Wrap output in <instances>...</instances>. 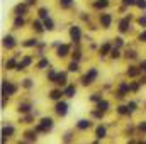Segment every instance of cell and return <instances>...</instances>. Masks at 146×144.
Wrapping results in <instances>:
<instances>
[{
    "mask_svg": "<svg viewBox=\"0 0 146 144\" xmlns=\"http://www.w3.org/2000/svg\"><path fill=\"white\" fill-rule=\"evenodd\" d=\"M63 141H65V143L72 141V132H66V134H65V137H63Z\"/></svg>",
    "mask_w": 146,
    "mask_h": 144,
    "instance_id": "obj_48",
    "label": "cell"
},
{
    "mask_svg": "<svg viewBox=\"0 0 146 144\" xmlns=\"http://www.w3.org/2000/svg\"><path fill=\"white\" fill-rule=\"evenodd\" d=\"M36 46H39V41L36 37H29L22 42V48H36Z\"/></svg>",
    "mask_w": 146,
    "mask_h": 144,
    "instance_id": "obj_23",
    "label": "cell"
},
{
    "mask_svg": "<svg viewBox=\"0 0 146 144\" xmlns=\"http://www.w3.org/2000/svg\"><path fill=\"white\" fill-rule=\"evenodd\" d=\"M29 10V3L27 2H21L14 7V15H26Z\"/></svg>",
    "mask_w": 146,
    "mask_h": 144,
    "instance_id": "obj_11",
    "label": "cell"
},
{
    "mask_svg": "<svg viewBox=\"0 0 146 144\" xmlns=\"http://www.w3.org/2000/svg\"><path fill=\"white\" fill-rule=\"evenodd\" d=\"M109 0H94V3H92V7L94 9H97V10H102V9H107L109 7Z\"/></svg>",
    "mask_w": 146,
    "mask_h": 144,
    "instance_id": "obj_21",
    "label": "cell"
},
{
    "mask_svg": "<svg viewBox=\"0 0 146 144\" xmlns=\"http://www.w3.org/2000/svg\"><path fill=\"white\" fill-rule=\"evenodd\" d=\"M31 63H33V58L31 56H21V61L17 65V71H24L26 68L31 66Z\"/></svg>",
    "mask_w": 146,
    "mask_h": 144,
    "instance_id": "obj_12",
    "label": "cell"
},
{
    "mask_svg": "<svg viewBox=\"0 0 146 144\" xmlns=\"http://www.w3.org/2000/svg\"><path fill=\"white\" fill-rule=\"evenodd\" d=\"M53 127H54V120H53L51 117H42V119L37 122L36 131L37 132H41V134H48Z\"/></svg>",
    "mask_w": 146,
    "mask_h": 144,
    "instance_id": "obj_1",
    "label": "cell"
},
{
    "mask_svg": "<svg viewBox=\"0 0 146 144\" xmlns=\"http://www.w3.org/2000/svg\"><path fill=\"white\" fill-rule=\"evenodd\" d=\"M129 26H131V15H129V17H122V19L119 20V24H117V31H119L121 34H126V32L129 31Z\"/></svg>",
    "mask_w": 146,
    "mask_h": 144,
    "instance_id": "obj_7",
    "label": "cell"
},
{
    "mask_svg": "<svg viewBox=\"0 0 146 144\" xmlns=\"http://www.w3.org/2000/svg\"><path fill=\"white\" fill-rule=\"evenodd\" d=\"M136 7L141 10H146V0H136Z\"/></svg>",
    "mask_w": 146,
    "mask_h": 144,
    "instance_id": "obj_40",
    "label": "cell"
},
{
    "mask_svg": "<svg viewBox=\"0 0 146 144\" xmlns=\"http://www.w3.org/2000/svg\"><path fill=\"white\" fill-rule=\"evenodd\" d=\"M44 27H46V31H54V22H53V19L51 17H48V19H44Z\"/></svg>",
    "mask_w": 146,
    "mask_h": 144,
    "instance_id": "obj_31",
    "label": "cell"
},
{
    "mask_svg": "<svg viewBox=\"0 0 146 144\" xmlns=\"http://www.w3.org/2000/svg\"><path fill=\"white\" fill-rule=\"evenodd\" d=\"M114 46L121 49V48L124 46V39H122V37H121V36H119V37H115V39H114Z\"/></svg>",
    "mask_w": 146,
    "mask_h": 144,
    "instance_id": "obj_38",
    "label": "cell"
},
{
    "mask_svg": "<svg viewBox=\"0 0 146 144\" xmlns=\"http://www.w3.org/2000/svg\"><path fill=\"white\" fill-rule=\"evenodd\" d=\"M17 93V85H14L12 80H2V97H10Z\"/></svg>",
    "mask_w": 146,
    "mask_h": 144,
    "instance_id": "obj_2",
    "label": "cell"
},
{
    "mask_svg": "<svg viewBox=\"0 0 146 144\" xmlns=\"http://www.w3.org/2000/svg\"><path fill=\"white\" fill-rule=\"evenodd\" d=\"M99 20H100V26H102L104 29H110V26H112V14H109V12L100 14Z\"/></svg>",
    "mask_w": 146,
    "mask_h": 144,
    "instance_id": "obj_9",
    "label": "cell"
},
{
    "mask_svg": "<svg viewBox=\"0 0 146 144\" xmlns=\"http://www.w3.org/2000/svg\"><path fill=\"white\" fill-rule=\"evenodd\" d=\"M68 54H72V46L66 44V42H61V44L56 48V56H58L60 59H65Z\"/></svg>",
    "mask_w": 146,
    "mask_h": 144,
    "instance_id": "obj_4",
    "label": "cell"
},
{
    "mask_svg": "<svg viewBox=\"0 0 146 144\" xmlns=\"http://www.w3.org/2000/svg\"><path fill=\"white\" fill-rule=\"evenodd\" d=\"M56 76H58V71L56 70H48V73H46V80L49 83H54L56 81Z\"/></svg>",
    "mask_w": 146,
    "mask_h": 144,
    "instance_id": "obj_28",
    "label": "cell"
},
{
    "mask_svg": "<svg viewBox=\"0 0 146 144\" xmlns=\"http://www.w3.org/2000/svg\"><path fill=\"white\" fill-rule=\"evenodd\" d=\"M65 93H63V88L61 87H58V88H53L49 93H48V97L53 100V102H58V100H61V97H63Z\"/></svg>",
    "mask_w": 146,
    "mask_h": 144,
    "instance_id": "obj_14",
    "label": "cell"
},
{
    "mask_svg": "<svg viewBox=\"0 0 146 144\" xmlns=\"http://www.w3.org/2000/svg\"><path fill=\"white\" fill-rule=\"evenodd\" d=\"M143 83L141 81H129V90L133 92V93H136L138 90H139V87H141Z\"/></svg>",
    "mask_w": 146,
    "mask_h": 144,
    "instance_id": "obj_32",
    "label": "cell"
},
{
    "mask_svg": "<svg viewBox=\"0 0 146 144\" xmlns=\"http://www.w3.org/2000/svg\"><path fill=\"white\" fill-rule=\"evenodd\" d=\"M68 102H65V100H58L56 104H54V112H56V115H60V117H65L66 114H68Z\"/></svg>",
    "mask_w": 146,
    "mask_h": 144,
    "instance_id": "obj_5",
    "label": "cell"
},
{
    "mask_svg": "<svg viewBox=\"0 0 146 144\" xmlns=\"http://www.w3.org/2000/svg\"><path fill=\"white\" fill-rule=\"evenodd\" d=\"M139 73H141L139 66H129V68L126 70V75H127L129 78H136V76H138Z\"/></svg>",
    "mask_w": 146,
    "mask_h": 144,
    "instance_id": "obj_22",
    "label": "cell"
},
{
    "mask_svg": "<svg viewBox=\"0 0 146 144\" xmlns=\"http://www.w3.org/2000/svg\"><path fill=\"white\" fill-rule=\"evenodd\" d=\"M139 70H141V73H146V59L139 61Z\"/></svg>",
    "mask_w": 146,
    "mask_h": 144,
    "instance_id": "obj_45",
    "label": "cell"
},
{
    "mask_svg": "<svg viewBox=\"0 0 146 144\" xmlns=\"http://www.w3.org/2000/svg\"><path fill=\"white\" fill-rule=\"evenodd\" d=\"M58 3H60L61 9H68V7H72L73 3H75V0H60Z\"/></svg>",
    "mask_w": 146,
    "mask_h": 144,
    "instance_id": "obj_35",
    "label": "cell"
},
{
    "mask_svg": "<svg viewBox=\"0 0 146 144\" xmlns=\"http://www.w3.org/2000/svg\"><path fill=\"white\" fill-rule=\"evenodd\" d=\"M95 137L100 141V139H106L107 137V127L106 126H97V129H95Z\"/></svg>",
    "mask_w": 146,
    "mask_h": 144,
    "instance_id": "obj_18",
    "label": "cell"
},
{
    "mask_svg": "<svg viewBox=\"0 0 146 144\" xmlns=\"http://www.w3.org/2000/svg\"><path fill=\"white\" fill-rule=\"evenodd\" d=\"M68 34H70V39H72L73 44H78L82 41V29H80V26H72Z\"/></svg>",
    "mask_w": 146,
    "mask_h": 144,
    "instance_id": "obj_6",
    "label": "cell"
},
{
    "mask_svg": "<svg viewBox=\"0 0 146 144\" xmlns=\"http://www.w3.org/2000/svg\"><path fill=\"white\" fill-rule=\"evenodd\" d=\"M110 51H112V42L110 41H106L104 44H100L99 54H100V58H106V56H110Z\"/></svg>",
    "mask_w": 146,
    "mask_h": 144,
    "instance_id": "obj_13",
    "label": "cell"
},
{
    "mask_svg": "<svg viewBox=\"0 0 146 144\" xmlns=\"http://www.w3.org/2000/svg\"><path fill=\"white\" fill-rule=\"evenodd\" d=\"M138 129H139L141 132H146V120H141V122L138 124Z\"/></svg>",
    "mask_w": 146,
    "mask_h": 144,
    "instance_id": "obj_44",
    "label": "cell"
},
{
    "mask_svg": "<svg viewBox=\"0 0 146 144\" xmlns=\"http://www.w3.org/2000/svg\"><path fill=\"white\" fill-rule=\"evenodd\" d=\"M138 24H139L141 27H146V14H145V15H141V17L138 19Z\"/></svg>",
    "mask_w": 146,
    "mask_h": 144,
    "instance_id": "obj_43",
    "label": "cell"
},
{
    "mask_svg": "<svg viewBox=\"0 0 146 144\" xmlns=\"http://www.w3.org/2000/svg\"><path fill=\"white\" fill-rule=\"evenodd\" d=\"M31 108H33V105H31V104H27V102H24V104H19V105H17V110H19L21 114H31Z\"/></svg>",
    "mask_w": 146,
    "mask_h": 144,
    "instance_id": "obj_25",
    "label": "cell"
},
{
    "mask_svg": "<svg viewBox=\"0 0 146 144\" xmlns=\"http://www.w3.org/2000/svg\"><path fill=\"white\" fill-rule=\"evenodd\" d=\"M63 93H65V97L73 98V97L76 95V87H75L73 83H68L66 87H63Z\"/></svg>",
    "mask_w": 146,
    "mask_h": 144,
    "instance_id": "obj_17",
    "label": "cell"
},
{
    "mask_svg": "<svg viewBox=\"0 0 146 144\" xmlns=\"http://www.w3.org/2000/svg\"><path fill=\"white\" fill-rule=\"evenodd\" d=\"M33 29L39 32V34H42L44 31H46V27H44V20L42 19H36V20H33Z\"/></svg>",
    "mask_w": 146,
    "mask_h": 144,
    "instance_id": "obj_19",
    "label": "cell"
},
{
    "mask_svg": "<svg viewBox=\"0 0 146 144\" xmlns=\"http://www.w3.org/2000/svg\"><path fill=\"white\" fill-rule=\"evenodd\" d=\"M122 5L124 7H134L136 5V0H122Z\"/></svg>",
    "mask_w": 146,
    "mask_h": 144,
    "instance_id": "obj_41",
    "label": "cell"
},
{
    "mask_svg": "<svg viewBox=\"0 0 146 144\" xmlns=\"http://www.w3.org/2000/svg\"><path fill=\"white\" fill-rule=\"evenodd\" d=\"M7 104H9V97H2V108H5Z\"/></svg>",
    "mask_w": 146,
    "mask_h": 144,
    "instance_id": "obj_49",
    "label": "cell"
},
{
    "mask_svg": "<svg viewBox=\"0 0 146 144\" xmlns=\"http://www.w3.org/2000/svg\"><path fill=\"white\" fill-rule=\"evenodd\" d=\"M21 85H22V87H24V88H27V90H31V88H33V87H34V81H33V80H31V78H24V80H22V83H21Z\"/></svg>",
    "mask_w": 146,
    "mask_h": 144,
    "instance_id": "obj_34",
    "label": "cell"
},
{
    "mask_svg": "<svg viewBox=\"0 0 146 144\" xmlns=\"http://www.w3.org/2000/svg\"><path fill=\"white\" fill-rule=\"evenodd\" d=\"M126 58H131V59H136V58H138V53H136V51H127V53H126Z\"/></svg>",
    "mask_w": 146,
    "mask_h": 144,
    "instance_id": "obj_42",
    "label": "cell"
},
{
    "mask_svg": "<svg viewBox=\"0 0 146 144\" xmlns=\"http://www.w3.org/2000/svg\"><path fill=\"white\" fill-rule=\"evenodd\" d=\"M48 66H49V59H48V58H41V59L37 61V65H36V68L37 70H41V71L46 70Z\"/></svg>",
    "mask_w": 146,
    "mask_h": 144,
    "instance_id": "obj_26",
    "label": "cell"
},
{
    "mask_svg": "<svg viewBox=\"0 0 146 144\" xmlns=\"http://www.w3.org/2000/svg\"><path fill=\"white\" fill-rule=\"evenodd\" d=\"M2 46L5 48V49H14L15 46H17V41H15V37L10 36V34H7V36H3V39H2Z\"/></svg>",
    "mask_w": 146,
    "mask_h": 144,
    "instance_id": "obj_8",
    "label": "cell"
},
{
    "mask_svg": "<svg viewBox=\"0 0 146 144\" xmlns=\"http://www.w3.org/2000/svg\"><path fill=\"white\" fill-rule=\"evenodd\" d=\"M68 73L70 71H58V76H56V81H54V85H58V87H66L68 85Z\"/></svg>",
    "mask_w": 146,
    "mask_h": 144,
    "instance_id": "obj_10",
    "label": "cell"
},
{
    "mask_svg": "<svg viewBox=\"0 0 146 144\" xmlns=\"http://www.w3.org/2000/svg\"><path fill=\"white\" fill-rule=\"evenodd\" d=\"M72 54H73V59H75V61H80V59H82V53H80V51H75Z\"/></svg>",
    "mask_w": 146,
    "mask_h": 144,
    "instance_id": "obj_47",
    "label": "cell"
},
{
    "mask_svg": "<svg viewBox=\"0 0 146 144\" xmlns=\"http://www.w3.org/2000/svg\"><path fill=\"white\" fill-rule=\"evenodd\" d=\"M115 112H117L119 115H131L127 104H126V105H117V107H115Z\"/></svg>",
    "mask_w": 146,
    "mask_h": 144,
    "instance_id": "obj_27",
    "label": "cell"
},
{
    "mask_svg": "<svg viewBox=\"0 0 146 144\" xmlns=\"http://www.w3.org/2000/svg\"><path fill=\"white\" fill-rule=\"evenodd\" d=\"M102 100V93H92L90 95V102L92 104H97V102H100Z\"/></svg>",
    "mask_w": 146,
    "mask_h": 144,
    "instance_id": "obj_37",
    "label": "cell"
},
{
    "mask_svg": "<svg viewBox=\"0 0 146 144\" xmlns=\"http://www.w3.org/2000/svg\"><path fill=\"white\" fill-rule=\"evenodd\" d=\"M127 107H129V112L133 114V112H136V110H138V104L131 100V102H127Z\"/></svg>",
    "mask_w": 146,
    "mask_h": 144,
    "instance_id": "obj_39",
    "label": "cell"
},
{
    "mask_svg": "<svg viewBox=\"0 0 146 144\" xmlns=\"http://www.w3.org/2000/svg\"><path fill=\"white\" fill-rule=\"evenodd\" d=\"M110 58H112V59H119V58H121V49H119V48H112Z\"/></svg>",
    "mask_w": 146,
    "mask_h": 144,
    "instance_id": "obj_36",
    "label": "cell"
},
{
    "mask_svg": "<svg viewBox=\"0 0 146 144\" xmlns=\"http://www.w3.org/2000/svg\"><path fill=\"white\" fill-rule=\"evenodd\" d=\"M95 107L100 108V110H104V112H107V110H110V102H109V100H106V98H102L100 102H97V104H95Z\"/></svg>",
    "mask_w": 146,
    "mask_h": 144,
    "instance_id": "obj_24",
    "label": "cell"
},
{
    "mask_svg": "<svg viewBox=\"0 0 146 144\" xmlns=\"http://www.w3.org/2000/svg\"><path fill=\"white\" fill-rule=\"evenodd\" d=\"M138 41H139V42H146V29L139 34V36H138Z\"/></svg>",
    "mask_w": 146,
    "mask_h": 144,
    "instance_id": "obj_46",
    "label": "cell"
},
{
    "mask_svg": "<svg viewBox=\"0 0 146 144\" xmlns=\"http://www.w3.org/2000/svg\"><path fill=\"white\" fill-rule=\"evenodd\" d=\"M14 132H15V131H14V127H12L10 124L3 126V127H2V143H5L9 137H12V136H14Z\"/></svg>",
    "mask_w": 146,
    "mask_h": 144,
    "instance_id": "obj_15",
    "label": "cell"
},
{
    "mask_svg": "<svg viewBox=\"0 0 146 144\" xmlns=\"http://www.w3.org/2000/svg\"><path fill=\"white\" fill-rule=\"evenodd\" d=\"M36 129H33V131H27V132H26V134H24V136H26V141H36L37 137H36Z\"/></svg>",
    "mask_w": 146,
    "mask_h": 144,
    "instance_id": "obj_33",
    "label": "cell"
},
{
    "mask_svg": "<svg viewBox=\"0 0 146 144\" xmlns=\"http://www.w3.org/2000/svg\"><path fill=\"white\" fill-rule=\"evenodd\" d=\"M90 127H92V120L90 119H80L76 122V129L78 131H88Z\"/></svg>",
    "mask_w": 146,
    "mask_h": 144,
    "instance_id": "obj_16",
    "label": "cell"
},
{
    "mask_svg": "<svg viewBox=\"0 0 146 144\" xmlns=\"http://www.w3.org/2000/svg\"><path fill=\"white\" fill-rule=\"evenodd\" d=\"M24 24H26V19H24V15H15L14 22H12L14 29H22V27H24Z\"/></svg>",
    "mask_w": 146,
    "mask_h": 144,
    "instance_id": "obj_20",
    "label": "cell"
},
{
    "mask_svg": "<svg viewBox=\"0 0 146 144\" xmlns=\"http://www.w3.org/2000/svg\"><path fill=\"white\" fill-rule=\"evenodd\" d=\"M68 71L70 73H78L80 71V61H75V59H73L72 63L68 65Z\"/></svg>",
    "mask_w": 146,
    "mask_h": 144,
    "instance_id": "obj_29",
    "label": "cell"
},
{
    "mask_svg": "<svg viewBox=\"0 0 146 144\" xmlns=\"http://www.w3.org/2000/svg\"><path fill=\"white\" fill-rule=\"evenodd\" d=\"M97 76H99V71H97V68H95V66L88 68V70H87V73L83 75V78H82V85H83V87L92 85V83L97 80Z\"/></svg>",
    "mask_w": 146,
    "mask_h": 144,
    "instance_id": "obj_3",
    "label": "cell"
},
{
    "mask_svg": "<svg viewBox=\"0 0 146 144\" xmlns=\"http://www.w3.org/2000/svg\"><path fill=\"white\" fill-rule=\"evenodd\" d=\"M37 17H39V19H42V20H44V19H48V17H49V10H48L46 7H41V9L37 10Z\"/></svg>",
    "mask_w": 146,
    "mask_h": 144,
    "instance_id": "obj_30",
    "label": "cell"
}]
</instances>
